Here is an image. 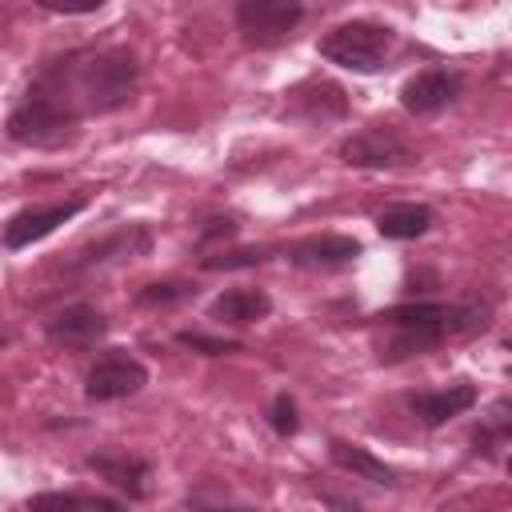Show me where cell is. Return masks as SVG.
<instances>
[{
	"mask_svg": "<svg viewBox=\"0 0 512 512\" xmlns=\"http://www.w3.org/2000/svg\"><path fill=\"white\" fill-rule=\"evenodd\" d=\"M148 384V368L124 352V348H112L104 352L92 368H88V380H84V396L104 404V400H124V396H136L140 388Z\"/></svg>",
	"mask_w": 512,
	"mask_h": 512,
	"instance_id": "cell-4",
	"label": "cell"
},
{
	"mask_svg": "<svg viewBox=\"0 0 512 512\" xmlns=\"http://www.w3.org/2000/svg\"><path fill=\"white\" fill-rule=\"evenodd\" d=\"M212 320H224V324H256L272 312V296L264 288H228L212 300Z\"/></svg>",
	"mask_w": 512,
	"mask_h": 512,
	"instance_id": "cell-14",
	"label": "cell"
},
{
	"mask_svg": "<svg viewBox=\"0 0 512 512\" xmlns=\"http://www.w3.org/2000/svg\"><path fill=\"white\" fill-rule=\"evenodd\" d=\"M324 504H328L332 512H364L356 500H348V496H336V492H324Z\"/></svg>",
	"mask_w": 512,
	"mask_h": 512,
	"instance_id": "cell-25",
	"label": "cell"
},
{
	"mask_svg": "<svg viewBox=\"0 0 512 512\" xmlns=\"http://www.w3.org/2000/svg\"><path fill=\"white\" fill-rule=\"evenodd\" d=\"M504 440H508V404L500 400V404L492 408V420H488L484 428H476V432H472V444H476V452L492 456Z\"/></svg>",
	"mask_w": 512,
	"mask_h": 512,
	"instance_id": "cell-19",
	"label": "cell"
},
{
	"mask_svg": "<svg viewBox=\"0 0 512 512\" xmlns=\"http://www.w3.org/2000/svg\"><path fill=\"white\" fill-rule=\"evenodd\" d=\"M176 340L192 352H204V356H228L240 348L236 340H220V336H204V332H176Z\"/></svg>",
	"mask_w": 512,
	"mask_h": 512,
	"instance_id": "cell-21",
	"label": "cell"
},
{
	"mask_svg": "<svg viewBox=\"0 0 512 512\" xmlns=\"http://www.w3.org/2000/svg\"><path fill=\"white\" fill-rule=\"evenodd\" d=\"M328 456H332L336 468H344V472H352V476H360V480H372V484H396V472H392L384 460H376L368 448H360V444L332 440V444H328Z\"/></svg>",
	"mask_w": 512,
	"mask_h": 512,
	"instance_id": "cell-16",
	"label": "cell"
},
{
	"mask_svg": "<svg viewBox=\"0 0 512 512\" xmlns=\"http://www.w3.org/2000/svg\"><path fill=\"white\" fill-rule=\"evenodd\" d=\"M136 56L128 48H104L72 72V88L84 112H116L136 96Z\"/></svg>",
	"mask_w": 512,
	"mask_h": 512,
	"instance_id": "cell-1",
	"label": "cell"
},
{
	"mask_svg": "<svg viewBox=\"0 0 512 512\" xmlns=\"http://www.w3.org/2000/svg\"><path fill=\"white\" fill-rule=\"evenodd\" d=\"M408 404H412V412L424 428H440V424H448L452 416H460L476 404V388L472 384H448L440 392H416Z\"/></svg>",
	"mask_w": 512,
	"mask_h": 512,
	"instance_id": "cell-10",
	"label": "cell"
},
{
	"mask_svg": "<svg viewBox=\"0 0 512 512\" xmlns=\"http://www.w3.org/2000/svg\"><path fill=\"white\" fill-rule=\"evenodd\" d=\"M84 508H88V512H124L116 500H104V496H92V500H84Z\"/></svg>",
	"mask_w": 512,
	"mask_h": 512,
	"instance_id": "cell-26",
	"label": "cell"
},
{
	"mask_svg": "<svg viewBox=\"0 0 512 512\" xmlns=\"http://www.w3.org/2000/svg\"><path fill=\"white\" fill-rule=\"evenodd\" d=\"M0 344H4V336H0Z\"/></svg>",
	"mask_w": 512,
	"mask_h": 512,
	"instance_id": "cell-27",
	"label": "cell"
},
{
	"mask_svg": "<svg viewBox=\"0 0 512 512\" xmlns=\"http://www.w3.org/2000/svg\"><path fill=\"white\" fill-rule=\"evenodd\" d=\"M28 512H80V500L68 492H40V496H32Z\"/></svg>",
	"mask_w": 512,
	"mask_h": 512,
	"instance_id": "cell-23",
	"label": "cell"
},
{
	"mask_svg": "<svg viewBox=\"0 0 512 512\" xmlns=\"http://www.w3.org/2000/svg\"><path fill=\"white\" fill-rule=\"evenodd\" d=\"M392 48V32L368 20H352V24H336L324 40H320V56L348 68V72H380L384 56Z\"/></svg>",
	"mask_w": 512,
	"mask_h": 512,
	"instance_id": "cell-3",
	"label": "cell"
},
{
	"mask_svg": "<svg viewBox=\"0 0 512 512\" xmlns=\"http://www.w3.org/2000/svg\"><path fill=\"white\" fill-rule=\"evenodd\" d=\"M388 328H436L444 336H452V308L436 304V300H416V304H396L388 312L376 316Z\"/></svg>",
	"mask_w": 512,
	"mask_h": 512,
	"instance_id": "cell-15",
	"label": "cell"
},
{
	"mask_svg": "<svg viewBox=\"0 0 512 512\" xmlns=\"http://www.w3.org/2000/svg\"><path fill=\"white\" fill-rule=\"evenodd\" d=\"M192 296H196V284H188V280H164V284H144L136 292V304H144V308H172V304H184Z\"/></svg>",
	"mask_w": 512,
	"mask_h": 512,
	"instance_id": "cell-18",
	"label": "cell"
},
{
	"mask_svg": "<svg viewBox=\"0 0 512 512\" xmlns=\"http://www.w3.org/2000/svg\"><path fill=\"white\" fill-rule=\"evenodd\" d=\"M88 468L100 472L116 492H124L128 500H144L148 496V480H152V464L144 456L132 452H92Z\"/></svg>",
	"mask_w": 512,
	"mask_h": 512,
	"instance_id": "cell-9",
	"label": "cell"
},
{
	"mask_svg": "<svg viewBox=\"0 0 512 512\" xmlns=\"http://www.w3.org/2000/svg\"><path fill=\"white\" fill-rule=\"evenodd\" d=\"M232 232H236V224H232V220H220V216H216V220H208V228L200 232V248H208L212 240H220V236H232Z\"/></svg>",
	"mask_w": 512,
	"mask_h": 512,
	"instance_id": "cell-24",
	"label": "cell"
},
{
	"mask_svg": "<svg viewBox=\"0 0 512 512\" xmlns=\"http://www.w3.org/2000/svg\"><path fill=\"white\" fill-rule=\"evenodd\" d=\"M84 208L80 196L60 200V204H44V208H24L4 224V248H28L36 240H44L48 232H56L60 224H68L76 212Z\"/></svg>",
	"mask_w": 512,
	"mask_h": 512,
	"instance_id": "cell-7",
	"label": "cell"
},
{
	"mask_svg": "<svg viewBox=\"0 0 512 512\" xmlns=\"http://www.w3.org/2000/svg\"><path fill=\"white\" fill-rule=\"evenodd\" d=\"M44 332H48V340H56V344H92L96 336L108 332V320H104V312H96V308H88V304H72V308H64V312H56Z\"/></svg>",
	"mask_w": 512,
	"mask_h": 512,
	"instance_id": "cell-13",
	"label": "cell"
},
{
	"mask_svg": "<svg viewBox=\"0 0 512 512\" xmlns=\"http://www.w3.org/2000/svg\"><path fill=\"white\" fill-rule=\"evenodd\" d=\"M148 248H152V232H148L144 224H128V228L112 232L108 240L84 248V252L72 260V268H92V264H108V260H124V256H144Z\"/></svg>",
	"mask_w": 512,
	"mask_h": 512,
	"instance_id": "cell-12",
	"label": "cell"
},
{
	"mask_svg": "<svg viewBox=\"0 0 512 512\" xmlns=\"http://www.w3.org/2000/svg\"><path fill=\"white\" fill-rule=\"evenodd\" d=\"M268 424L276 436H292L300 428V416H296V400L292 396H276L272 408H268Z\"/></svg>",
	"mask_w": 512,
	"mask_h": 512,
	"instance_id": "cell-22",
	"label": "cell"
},
{
	"mask_svg": "<svg viewBox=\"0 0 512 512\" xmlns=\"http://www.w3.org/2000/svg\"><path fill=\"white\" fill-rule=\"evenodd\" d=\"M376 228L384 240H416L432 228V212L424 204H392L376 216Z\"/></svg>",
	"mask_w": 512,
	"mask_h": 512,
	"instance_id": "cell-17",
	"label": "cell"
},
{
	"mask_svg": "<svg viewBox=\"0 0 512 512\" xmlns=\"http://www.w3.org/2000/svg\"><path fill=\"white\" fill-rule=\"evenodd\" d=\"M260 260H268V252L264 248H236V252H216V256H200V264L208 268V272H228V268H252V264H260Z\"/></svg>",
	"mask_w": 512,
	"mask_h": 512,
	"instance_id": "cell-20",
	"label": "cell"
},
{
	"mask_svg": "<svg viewBox=\"0 0 512 512\" xmlns=\"http://www.w3.org/2000/svg\"><path fill=\"white\" fill-rule=\"evenodd\" d=\"M76 120H80V112L68 104V96H60L56 88H32L28 92V100L24 104H16L12 108V116H8V136L16 140V144H28V148H56V144H64L68 136H72V128H76Z\"/></svg>",
	"mask_w": 512,
	"mask_h": 512,
	"instance_id": "cell-2",
	"label": "cell"
},
{
	"mask_svg": "<svg viewBox=\"0 0 512 512\" xmlns=\"http://www.w3.org/2000/svg\"><path fill=\"white\" fill-rule=\"evenodd\" d=\"M340 156H344V164H356V168H396V164L412 160L408 144L392 128H364V132L348 136L340 144Z\"/></svg>",
	"mask_w": 512,
	"mask_h": 512,
	"instance_id": "cell-6",
	"label": "cell"
},
{
	"mask_svg": "<svg viewBox=\"0 0 512 512\" xmlns=\"http://www.w3.org/2000/svg\"><path fill=\"white\" fill-rule=\"evenodd\" d=\"M360 256V240L352 236H308L288 248V264L296 268H336Z\"/></svg>",
	"mask_w": 512,
	"mask_h": 512,
	"instance_id": "cell-11",
	"label": "cell"
},
{
	"mask_svg": "<svg viewBox=\"0 0 512 512\" xmlns=\"http://www.w3.org/2000/svg\"><path fill=\"white\" fill-rule=\"evenodd\" d=\"M304 8L296 0H240L236 4V24L244 32L248 44H280L292 36V28L300 24Z\"/></svg>",
	"mask_w": 512,
	"mask_h": 512,
	"instance_id": "cell-5",
	"label": "cell"
},
{
	"mask_svg": "<svg viewBox=\"0 0 512 512\" xmlns=\"http://www.w3.org/2000/svg\"><path fill=\"white\" fill-rule=\"evenodd\" d=\"M456 96H460V76L448 68H424L412 80H404V88H400V104L412 116H432V112L448 108Z\"/></svg>",
	"mask_w": 512,
	"mask_h": 512,
	"instance_id": "cell-8",
	"label": "cell"
}]
</instances>
